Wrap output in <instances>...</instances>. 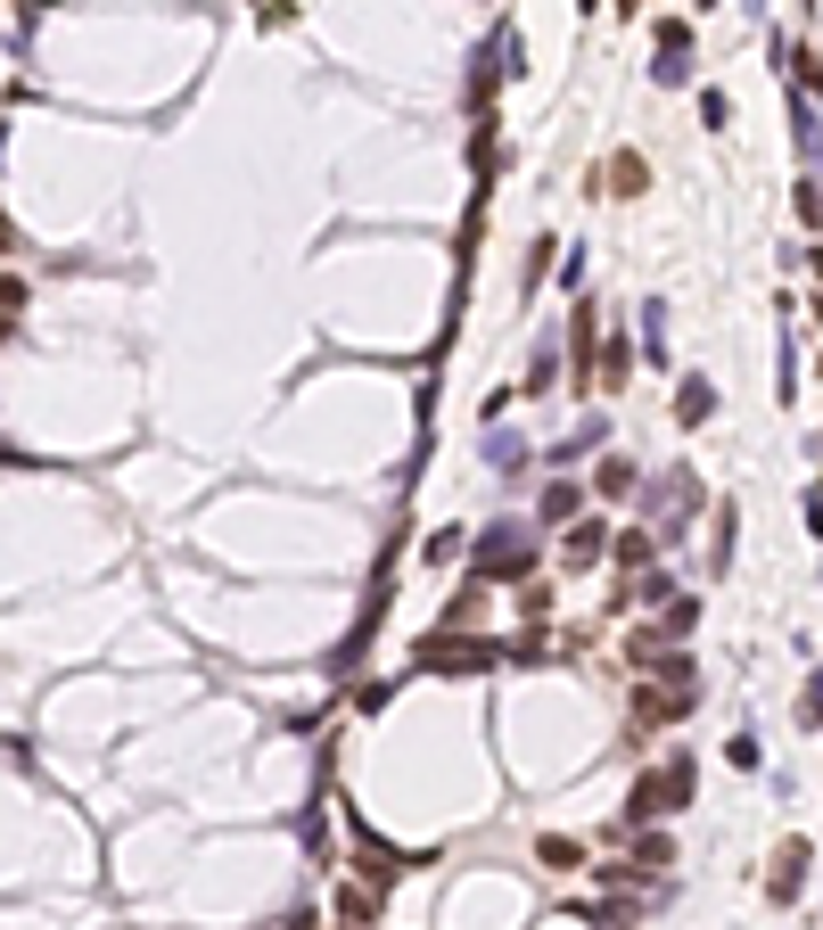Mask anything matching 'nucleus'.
<instances>
[{
	"instance_id": "1",
	"label": "nucleus",
	"mask_w": 823,
	"mask_h": 930,
	"mask_svg": "<svg viewBox=\"0 0 823 930\" xmlns=\"http://www.w3.org/2000/svg\"><path fill=\"white\" fill-rule=\"evenodd\" d=\"M692 791H700V758H692V749H667L659 766H642V774H635L626 807L610 816V840L642 832V823H667V816H684V807H692Z\"/></svg>"
},
{
	"instance_id": "2",
	"label": "nucleus",
	"mask_w": 823,
	"mask_h": 930,
	"mask_svg": "<svg viewBox=\"0 0 823 930\" xmlns=\"http://www.w3.org/2000/svg\"><path fill=\"white\" fill-rule=\"evenodd\" d=\"M543 560V519H494L469 527V577L478 585H527Z\"/></svg>"
},
{
	"instance_id": "3",
	"label": "nucleus",
	"mask_w": 823,
	"mask_h": 930,
	"mask_svg": "<svg viewBox=\"0 0 823 930\" xmlns=\"http://www.w3.org/2000/svg\"><path fill=\"white\" fill-rule=\"evenodd\" d=\"M709 511V486H700L692 462L659 469V478H642V527L659 536V552H675V543L692 536V519Z\"/></svg>"
},
{
	"instance_id": "4",
	"label": "nucleus",
	"mask_w": 823,
	"mask_h": 930,
	"mask_svg": "<svg viewBox=\"0 0 823 930\" xmlns=\"http://www.w3.org/2000/svg\"><path fill=\"white\" fill-rule=\"evenodd\" d=\"M412 668L420 675H494V668H511V643L503 634H469V626H429L412 643Z\"/></svg>"
},
{
	"instance_id": "5",
	"label": "nucleus",
	"mask_w": 823,
	"mask_h": 930,
	"mask_svg": "<svg viewBox=\"0 0 823 930\" xmlns=\"http://www.w3.org/2000/svg\"><path fill=\"white\" fill-rule=\"evenodd\" d=\"M692 700L700 692H675V684H659V675H635V692H626V742H651V733L684 725Z\"/></svg>"
},
{
	"instance_id": "6",
	"label": "nucleus",
	"mask_w": 823,
	"mask_h": 930,
	"mask_svg": "<svg viewBox=\"0 0 823 930\" xmlns=\"http://www.w3.org/2000/svg\"><path fill=\"white\" fill-rule=\"evenodd\" d=\"M807 873H815V840H774V856H766V881H758V890H766V906H799L807 897Z\"/></svg>"
},
{
	"instance_id": "7",
	"label": "nucleus",
	"mask_w": 823,
	"mask_h": 930,
	"mask_svg": "<svg viewBox=\"0 0 823 930\" xmlns=\"http://www.w3.org/2000/svg\"><path fill=\"white\" fill-rule=\"evenodd\" d=\"M412 865H420V856L388 848V840H379V832H363V823H355V881H363V890H379V897H388L395 881L412 873Z\"/></svg>"
},
{
	"instance_id": "8",
	"label": "nucleus",
	"mask_w": 823,
	"mask_h": 930,
	"mask_svg": "<svg viewBox=\"0 0 823 930\" xmlns=\"http://www.w3.org/2000/svg\"><path fill=\"white\" fill-rule=\"evenodd\" d=\"M601 560H610V519H601V511L568 519L561 527V568H568V577H585V568H601Z\"/></svg>"
},
{
	"instance_id": "9",
	"label": "nucleus",
	"mask_w": 823,
	"mask_h": 930,
	"mask_svg": "<svg viewBox=\"0 0 823 930\" xmlns=\"http://www.w3.org/2000/svg\"><path fill=\"white\" fill-rule=\"evenodd\" d=\"M478 453H487V469H494V478H511V486H519L527 469H536V445H527V437H519L511 420L478 428Z\"/></svg>"
},
{
	"instance_id": "10",
	"label": "nucleus",
	"mask_w": 823,
	"mask_h": 930,
	"mask_svg": "<svg viewBox=\"0 0 823 930\" xmlns=\"http://www.w3.org/2000/svg\"><path fill=\"white\" fill-rule=\"evenodd\" d=\"M585 503H593V486H585V478H568V469H552V478L536 486V519H543V527L585 519Z\"/></svg>"
},
{
	"instance_id": "11",
	"label": "nucleus",
	"mask_w": 823,
	"mask_h": 930,
	"mask_svg": "<svg viewBox=\"0 0 823 930\" xmlns=\"http://www.w3.org/2000/svg\"><path fill=\"white\" fill-rule=\"evenodd\" d=\"M561 371H568V346H561V330H543V338H536V354H527V379H519V404H543V395L561 388Z\"/></svg>"
},
{
	"instance_id": "12",
	"label": "nucleus",
	"mask_w": 823,
	"mask_h": 930,
	"mask_svg": "<svg viewBox=\"0 0 823 930\" xmlns=\"http://www.w3.org/2000/svg\"><path fill=\"white\" fill-rule=\"evenodd\" d=\"M585 486H593V503H635V494H642V469H635V453H610V445H601V462H593V478H585Z\"/></svg>"
},
{
	"instance_id": "13",
	"label": "nucleus",
	"mask_w": 823,
	"mask_h": 930,
	"mask_svg": "<svg viewBox=\"0 0 823 930\" xmlns=\"http://www.w3.org/2000/svg\"><path fill=\"white\" fill-rule=\"evenodd\" d=\"M494 50H503V34L469 50V91H462V99H469V124H478V115L494 108V91H503V75H511V66H494Z\"/></svg>"
},
{
	"instance_id": "14",
	"label": "nucleus",
	"mask_w": 823,
	"mask_h": 930,
	"mask_svg": "<svg viewBox=\"0 0 823 930\" xmlns=\"http://www.w3.org/2000/svg\"><path fill=\"white\" fill-rule=\"evenodd\" d=\"M642 346H626V330H601V371H593V395H626Z\"/></svg>"
},
{
	"instance_id": "15",
	"label": "nucleus",
	"mask_w": 823,
	"mask_h": 930,
	"mask_svg": "<svg viewBox=\"0 0 823 930\" xmlns=\"http://www.w3.org/2000/svg\"><path fill=\"white\" fill-rule=\"evenodd\" d=\"M667 420H675V428H709V420H716V388H709L700 371H684V379H675V404H667Z\"/></svg>"
},
{
	"instance_id": "16",
	"label": "nucleus",
	"mask_w": 823,
	"mask_h": 930,
	"mask_svg": "<svg viewBox=\"0 0 823 930\" xmlns=\"http://www.w3.org/2000/svg\"><path fill=\"white\" fill-rule=\"evenodd\" d=\"M709 577H733V552H741V503H709Z\"/></svg>"
},
{
	"instance_id": "17",
	"label": "nucleus",
	"mask_w": 823,
	"mask_h": 930,
	"mask_svg": "<svg viewBox=\"0 0 823 930\" xmlns=\"http://www.w3.org/2000/svg\"><path fill=\"white\" fill-rule=\"evenodd\" d=\"M610 568H617V577L659 568V536H651V527H617V536H610Z\"/></svg>"
},
{
	"instance_id": "18",
	"label": "nucleus",
	"mask_w": 823,
	"mask_h": 930,
	"mask_svg": "<svg viewBox=\"0 0 823 930\" xmlns=\"http://www.w3.org/2000/svg\"><path fill=\"white\" fill-rule=\"evenodd\" d=\"M601 189H610V198H642V189H651V157H642V149H610Z\"/></svg>"
},
{
	"instance_id": "19",
	"label": "nucleus",
	"mask_w": 823,
	"mask_h": 930,
	"mask_svg": "<svg viewBox=\"0 0 823 930\" xmlns=\"http://www.w3.org/2000/svg\"><path fill=\"white\" fill-rule=\"evenodd\" d=\"M626 865H635V873H675V832H659V823L626 832Z\"/></svg>"
},
{
	"instance_id": "20",
	"label": "nucleus",
	"mask_w": 823,
	"mask_h": 930,
	"mask_svg": "<svg viewBox=\"0 0 823 930\" xmlns=\"http://www.w3.org/2000/svg\"><path fill=\"white\" fill-rule=\"evenodd\" d=\"M601 445H610V420H601V412H585V420L568 428V437H561L552 453H543V462H552V469H568V462H585V453H601Z\"/></svg>"
},
{
	"instance_id": "21",
	"label": "nucleus",
	"mask_w": 823,
	"mask_h": 930,
	"mask_svg": "<svg viewBox=\"0 0 823 930\" xmlns=\"http://www.w3.org/2000/svg\"><path fill=\"white\" fill-rule=\"evenodd\" d=\"M379 906H388V897H379V890H363V881H346V890L330 897L337 930H379Z\"/></svg>"
},
{
	"instance_id": "22",
	"label": "nucleus",
	"mask_w": 823,
	"mask_h": 930,
	"mask_svg": "<svg viewBox=\"0 0 823 930\" xmlns=\"http://www.w3.org/2000/svg\"><path fill=\"white\" fill-rule=\"evenodd\" d=\"M585 856H593V848H585V840H568V832H543V840H536V865H543V873H585Z\"/></svg>"
},
{
	"instance_id": "23",
	"label": "nucleus",
	"mask_w": 823,
	"mask_h": 930,
	"mask_svg": "<svg viewBox=\"0 0 823 930\" xmlns=\"http://www.w3.org/2000/svg\"><path fill=\"white\" fill-rule=\"evenodd\" d=\"M700 617H709V601H700V594H675L667 610H659V634H667V643H692Z\"/></svg>"
},
{
	"instance_id": "24",
	"label": "nucleus",
	"mask_w": 823,
	"mask_h": 930,
	"mask_svg": "<svg viewBox=\"0 0 823 930\" xmlns=\"http://www.w3.org/2000/svg\"><path fill=\"white\" fill-rule=\"evenodd\" d=\"M420 560H429V568H453V560H469V527H429Z\"/></svg>"
},
{
	"instance_id": "25",
	"label": "nucleus",
	"mask_w": 823,
	"mask_h": 930,
	"mask_svg": "<svg viewBox=\"0 0 823 930\" xmlns=\"http://www.w3.org/2000/svg\"><path fill=\"white\" fill-rule=\"evenodd\" d=\"M659 651H667V634H659V626H635V634H626V643H617V659H626V675H642V668H651Z\"/></svg>"
},
{
	"instance_id": "26",
	"label": "nucleus",
	"mask_w": 823,
	"mask_h": 930,
	"mask_svg": "<svg viewBox=\"0 0 823 930\" xmlns=\"http://www.w3.org/2000/svg\"><path fill=\"white\" fill-rule=\"evenodd\" d=\"M799 223L823 240V166H799Z\"/></svg>"
},
{
	"instance_id": "27",
	"label": "nucleus",
	"mask_w": 823,
	"mask_h": 930,
	"mask_svg": "<svg viewBox=\"0 0 823 930\" xmlns=\"http://www.w3.org/2000/svg\"><path fill=\"white\" fill-rule=\"evenodd\" d=\"M651 83L659 91H684L692 83V50H651Z\"/></svg>"
},
{
	"instance_id": "28",
	"label": "nucleus",
	"mask_w": 823,
	"mask_h": 930,
	"mask_svg": "<svg viewBox=\"0 0 823 930\" xmlns=\"http://www.w3.org/2000/svg\"><path fill=\"white\" fill-rule=\"evenodd\" d=\"M478 610H487V585H478V577H462V594L445 601V617H437V626H478Z\"/></svg>"
},
{
	"instance_id": "29",
	"label": "nucleus",
	"mask_w": 823,
	"mask_h": 930,
	"mask_svg": "<svg viewBox=\"0 0 823 930\" xmlns=\"http://www.w3.org/2000/svg\"><path fill=\"white\" fill-rule=\"evenodd\" d=\"M552 594H561L552 577H527L519 585V617H527V626H552Z\"/></svg>"
},
{
	"instance_id": "30",
	"label": "nucleus",
	"mask_w": 823,
	"mask_h": 930,
	"mask_svg": "<svg viewBox=\"0 0 823 930\" xmlns=\"http://www.w3.org/2000/svg\"><path fill=\"white\" fill-rule=\"evenodd\" d=\"M790 66H799V99H823V41H799Z\"/></svg>"
},
{
	"instance_id": "31",
	"label": "nucleus",
	"mask_w": 823,
	"mask_h": 930,
	"mask_svg": "<svg viewBox=\"0 0 823 930\" xmlns=\"http://www.w3.org/2000/svg\"><path fill=\"white\" fill-rule=\"evenodd\" d=\"M552 256H561V247H552V231H536V247H527V272H519V289H527V297H536V289H543V272H552Z\"/></svg>"
},
{
	"instance_id": "32",
	"label": "nucleus",
	"mask_w": 823,
	"mask_h": 930,
	"mask_svg": "<svg viewBox=\"0 0 823 930\" xmlns=\"http://www.w3.org/2000/svg\"><path fill=\"white\" fill-rule=\"evenodd\" d=\"M642 354H651V363L667 354V297H651V305H642Z\"/></svg>"
},
{
	"instance_id": "33",
	"label": "nucleus",
	"mask_w": 823,
	"mask_h": 930,
	"mask_svg": "<svg viewBox=\"0 0 823 930\" xmlns=\"http://www.w3.org/2000/svg\"><path fill=\"white\" fill-rule=\"evenodd\" d=\"M725 766H733V774H758V766H766V749H758V733H733V742H725Z\"/></svg>"
},
{
	"instance_id": "34",
	"label": "nucleus",
	"mask_w": 823,
	"mask_h": 930,
	"mask_svg": "<svg viewBox=\"0 0 823 930\" xmlns=\"http://www.w3.org/2000/svg\"><path fill=\"white\" fill-rule=\"evenodd\" d=\"M799 725H807V733H823V668L799 684Z\"/></svg>"
},
{
	"instance_id": "35",
	"label": "nucleus",
	"mask_w": 823,
	"mask_h": 930,
	"mask_svg": "<svg viewBox=\"0 0 823 930\" xmlns=\"http://www.w3.org/2000/svg\"><path fill=\"white\" fill-rule=\"evenodd\" d=\"M651 50H692V17H659L651 25Z\"/></svg>"
},
{
	"instance_id": "36",
	"label": "nucleus",
	"mask_w": 823,
	"mask_h": 930,
	"mask_svg": "<svg viewBox=\"0 0 823 930\" xmlns=\"http://www.w3.org/2000/svg\"><path fill=\"white\" fill-rule=\"evenodd\" d=\"M700 124H709V132H725V124H733V99L716 91V83H709V91H700Z\"/></svg>"
},
{
	"instance_id": "37",
	"label": "nucleus",
	"mask_w": 823,
	"mask_h": 930,
	"mask_svg": "<svg viewBox=\"0 0 823 930\" xmlns=\"http://www.w3.org/2000/svg\"><path fill=\"white\" fill-rule=\"evenodd\" d=\"M247 9H256V25H288L305 9V0H247Z\"/></svg>"
},
{
	"instance_id": "38",
	"label": "nucleus",
	"mask_w": 823,
	"mask_h": 930,
	"mask_svg": "<svg viewBox=\"0 0 823 930\" xmlns=\"http://www.w3.org/2000/svg\"><path fill=\"white\" fill-rule=\"evenodd\" d=\"M799 519H807V536L823 543V486H807V494H799Z\"/></svg>"
},
{
	"instance_id": "39",
	"label": "nucleus",
	"mask_w": 823,
	"mask_h": 930,
	"mask_svg": "<svg viewBox=\"0 0 823 930\" xmlns=\"http://www.w3.org/2000/svg\"><path fill=\"white\" fill-rule=\"evenodd\" d=\"M25 305V272H0V314H17Z\"/></svg>"
},
{
	"instance_id": "40",
	"label": "nucleus",
	"mask_w": 823,
	"mask_h": 930,
	"mask_svg": "<svg viewBox=\"0 0 823 930\" xmlns=\"http://www.w3.org/2000/svg\"><path fill=\"white\" fill-rule=\"evenodd\" d=\"M288 930H321V914H314V906H297V914H288Z\"/></svg>"
},
{
	"instance_id": "41",
	"label": "nucleus",
	"mask_w": 823,
	"mask_h": 930,
	"mask_svg": "<svg viewBox=\"0 0 823 930\" xmlns=\"http://www.w3.org/2000/svg\"><path fill=\"white\" fill-rule=\"evenodd\" d=\"M610 9H617V17H642V0H610Z\"/></svg>"
},
{
	"instance_id": "42",
	"label": "nucleus",
	"mask_w": 823,
	"mask_h": 930,
	"mask_svg": "<svg viewBox=\"0 0 823 930\" xmlns=\"http://www.w3.org/2000/svg\"><path fill=\"white\" fill-rule=\"evenodd\" d=\"M807 314H815V330H823V289H815V297H807Z\"/></svg>"
}]
</instances>
